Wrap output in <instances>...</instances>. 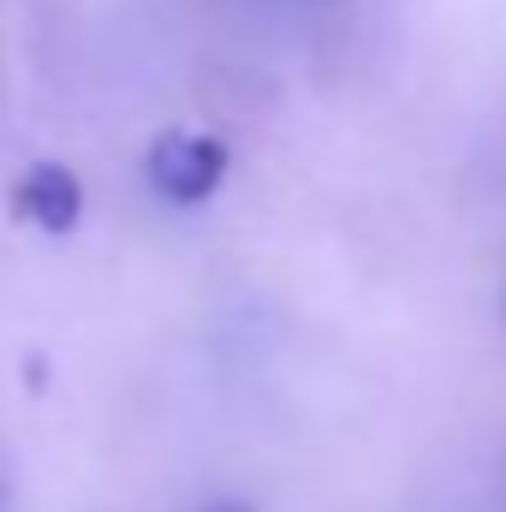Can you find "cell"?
I'll use <instances>...</instances> for the list:
<instances>
[{"mask_svg":"<svg viewBox=\"0 0 506 512\" xmlns=\"http://www.w3.org/2000/svg\"><path fill=\"white\" fill-rule=\"evenodd\" d=\"M149 185L155 197L179 203V209H197L209 203L221 185H227V167H233V149L209 131H161L149 143Z\"/></svg>","mask_w":506,"mask_h":512,"instance_id":"6da1fadb","label":"cell"},{"mask_svg":"<svg viewBox=\"0 0 506 512\" xmlns=\"http://www.w3.org/2000/svg\"><path fill=\"white\" fill-rule=\"evenodd\" d=\"M12 203H18V215L36 221L42 233H72V227L84 221V185H78V173L60 167V161H36V167L12 185Z\"/></svg>","mask_w":506,"mask_h":512,"instance_id":"7a4b0ae2","label":"cell"},{"mask_svg":"<svg viewBox=\"0 0 506 512\" xmlns=\"http://www.w3.org/2000/svg\"><path fill=\"white\" fill-rule=\"evenodd\" d=\"M0 512H12V507H6V489H0Z\"/></svg>","mask_w":506,"mask_h":512,"instance_id":"3957f363","label":"cell"}]
</instances>
